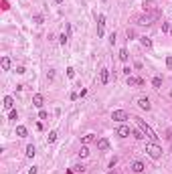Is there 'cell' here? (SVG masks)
Here are the masks:
<instances>
[{
    "label": "cell",
    "mask_w": 172,
    "mask_h": 174,
    "mask_svg": "<svg viewBox=\"0 0 172 174\" xmlns=\"http://www.w3.org/2000/svg\"><path fill=\"white\" fill-rule=\"evenodd\" d=\"M134 120H136V124H138V128H140V130H142V132H144V134H146V136H148L150 140H152V142H156V140H158V136H156V132H154V130H152V128H150V126H148V124H146L144 120H140V118H134Z\"/></svg>",
    "instance_id": "obj_1"
},
{
    "label": "cell",
    "mask_w": 172,
    "mask_h": 174,
    "mask_svg": "<svg viewBox=\"0 0 172 174\" xmlns=\"http://www.w3.org/2000/svg\"><path fill=\"white\" fill-rule=\"evenodd\" d=\"M158 16H160V12H158V10L150 12V14H144V16H140V18H138V25H152V20H156Z\"/></svg>",
    "instance_id": "obj_2"
},
{
    "label": "cell",
    "mask_w": 172,
    "mask_h": 174,
    "mask_svg": "<svg viewBox=\"0 0 172 174\" xmlns=\"http://www.w3.org/2000/svg\"><path fill=\"white\" fill-rule=\"evenodd\" d=\"M146 152H148V154H150V156H152L154 160H158V158L162 156V148H160V146H158L156 142H152V144H150V146L146 148Z\"/></svg>",
    "instance_id": "obj_3"
},
{
    "label": "cell",
    "mask_w": 172,
    "mask_h": 174,
    "mask_svg": "<svg viewBox=\"0 0 172 174\" xmlns=\"http://www.w3.org/2000/svg\"><path fill=\"white\" fill-rule=\"evenodd\" d=\"M112 120H114V122H126V120H128V112H124V110H116V112L112 114Z\"/></svg>",
    "instance_id": "obj_4"
},
{
    "label": "cell",
    "mask_w": 172,
    "mask_h": 174,
    "mask_svg": "<svg viewBox=\"0 0 172 174\" xmlns=\"http://www.w3.org/2000/svg\"><path fill=\"white\" fill-rule=\"evenodd\" d=\"M116 134H118L120 138H128V136H130V134H132V130H130V128H128V126H120V128L116 130Z\"/></svg>",
    "instance_id": "obj_5"
},
{
    "label": "cell",
    "mask_w": 172,
    "mask_h": 174,
    "mask_svg": "<svg viewBox=\"0 0 172 174\" xmlns=\"http://www.w3.org/2000/svg\"><path fill=\"white\" fill-rule=\"evenodd\" d=\"M103 27H105V16L99 14L97 16V37H103Z\"/></svg>",
    "instance_id": "obj_6"
},
{
    "label": "cell",
    "mask_w": 172,
    "mask_h": 174,
    "mask_svg": "<svg viewBox=\"0 0 172 174\" xmlns=\"http://www.w3.org/2000/svg\"><path fill=\"white\" fill-rule=\"evenodd\" d=\"M107 79H110V69H101V71H99V83L105 85Z\"/></svg>",
    "instance_id": "obj_7"
},
{
    "label": "cell",
    "mask_w": 172,
    "mask_h": 174,
    "mask_svg": "<svg viewBox=\"0 0 172 174\" xmlns=\"http://www.w3.org/2000/svg\"><path fill=\"white\" fill-rule=\"evenodd\" d=\"M43 103H45V97H43L41 93H37V95L33 97V105H35V107H43Z\"/></svg>",
    "instance_id": "obj_8"
},
{
    "label": "cell",
    "mask_w": 172,
    "mask_h": 174,
    "mask_svg": "<svg viewBox=\"0 0 172 174\" xmlns=\"http://www.w3.org/2000/svg\"><path fill=\"white\" fill-rule=\"evenodd\" d=\"M132 170H134L136 174H142V172H144V164H142L140 160H136V162H132Z\"/></svg>",
    "instance_id": "obj_9"
},
{
    "label": "cell",
    "mask_w": 172,
    "mask_h": 174,
    "mask_svg": "<svg viewBox=\"0 0 172 174\" xmlns=\"http://www.w3.org/2000/svg\"><path fill=\"white\" fill-rule=\"evenodd\" d=\"M138 105L142 107V110L148 112V110H150V99H148V97H140V99H138Z\"/></svg>",
    "instance_id": "obj_10"
},
{
    "label": "cell",
    "mask_w": 172,
    "mask_h": 174,
    "mask_svg": "<svg viewBox=\"0 0 172 174\" xmlns=\"http://www.w3.org/2000/svg\"><path fill=\"white\" fill-rule=\"evenodd\" d=\"M128 85H144V79H140V77H128Z\"/></svg>",
    "instance_id": "obj_11"
},
{
    "label": "cell",
    "mask_w": 172,
    "mask_h": 174,
    "mask_svg": "<svg viewBox=\"0 0 172 174\" xmlns=\"http://www.w3.org/2000/svg\"><path fill=\"white\" fill-rule=\"evenodd\" d=\"M97 148L99 150H110V142H107L105 138H101V140H97Z\"/></svg>",
    "instance_id": "obj_12"
},
{
    "label": "cell",
    "mask_w": 172,
    "mask_h": 174,
    "mask_svg": "<svg viewBox=\"0 0 172 174\" xmlns=\"http://www.w3.org/2000/svg\"><path fill=\"white\" fill-rule=\"evenodd\" d=\"M12 105H14V99L10 95H6L4 97V110H12Z\"/></svg>",
    "instance_id": "obj_13"
},
{
    "label": "cell",
    "mask_w": 172,
    "mask_h": 174,
    "mask_svg": "<svg viewBox=\"0 0 172 174\" xmlns=\"http://www.w3.org/2000/svg\"><path fill=\"white\" fill-rule=\"evenodd\" d=\"M140 43H142V47H146V49L152 47V41H150L148 37H140Z\"/></svg>",
    "instance_id": "obj_14"
},
{
    "label": "cell",
    "mask_w": 172,
    "mask_h": 174,
    "mask_svg": "<svg viewBox=\"0 0 172 174\" xmlns=\"http://www.w3.org/2000/svg\"><path fill=\"white\" fill-rule=\"evenodd\" d=\"M0 63H2V69H4V71L10 69V59H8V57H2V61H0Z\"/></svg>",
    "instance_id": "obj_15"
},
{
    "label": "cell",
    "mask_w": 172,
    "mask_h": 174,
    "mask_svg": "<svg viewBox=\"0 0 172 174\" xmlns=\"http://www.w3.org/2000/svg\"><path fill=\"white\" fill-rule=\"evenodd\" d=\"M35 154H37V150H35V146H33V144H31V146H27V156H29V158H33Z\"/></svg>",
    "instance_id": "obj_16"
},
{
    "label": "cell",
    "mask_w": 172,
    "mask_h": 174,
    "mask_svg": "<svg viewBox=\"0 0 172 174\" xmlns=\"http://www.w3.org/2000/svg\"><path fill=\"white\" fill-rule=\"evenodd\" d=\"M16 134H18L20 138H25V136H27V128H25V126H18V128H16Z\"/></svg>",
    "instance_id": "obj_17"
},
{
    "label": "cell",
    "mask_w": 172,
    "mask_h": 174,
    "mask_svg": "<svg viewBox=\"0 0 172 174\" xmlns=\"http://www.w3.org/2000/svg\"><path fill=\"white\" fill-rule=\"evenodd\" d=\"M132 134H134V138H138V140H142V138H146V134L142 132V130H134V132H132Z\"/></svg>",
    "instance_id": "obj_18"
},
{
    "label": "cell",
    "mask_w": 172,
    "mask_h": 174,
    "mask_svg": "<svg viewBox=\"0 0 172 174\" xmlns=\"http://www.w3.org/2000/svg\"><path fill=\"white\" fill-rule=\"evenodd\" d=\"M95 140V136L93 134H87V136H83V144H89V142H93Z\"/></svg>",
    "instance_id": "obj_19"
},
{
    "label": "cell",
    "mask_w": 172,
    "mask_h": 174,
    "mask_svg": "<svg viewBox=\"0 0 172 174\" xmlns=\"http://www.w3.org/2000/svg\"><path fill=\"white\" fill-rule=\"evenodd\" d=\"M79 156H81V158H85V156H89V150H87V146H83V148L79 150Z\"/></svg>",
    "instance_id": "obj_20"
},
{
    "label": "cell",
    "mask_w": 172,
    "mask_h": 174,
    "mask_svg": "<svg viewBox=\"0 0 172 174\" xmlns=\"http://www.w3.org/2000/svg\"><path fill=\"white\" fill-rule=\"evenodd\" d=\"M152 85H154L156 89H158V87L162 85V77H154V79H152Z\"/></svg>",
    "instance_id": "obj_21"
},
{
    "label": "cell",
    "mask_w": 172,
    "mask_h": 174,
    "mask_svg": "<svg viewBox=\"0 0 172 174\" xmlns=\"http://www.w3.org/2000/svg\"><path fill=\"white\" fill-rule=\"evenodd\" d=\"M120 59H122V61H128V51H126V49L120 51Z\"/></svg>",
    "instance_id": "obj_22"
},
{
    "label": "cell",
    "mask_w": 172,
    "mask_h": 174,
    "mask_svg": "<svg viewBox=\"0 0 172 174\" xmlns=\"http://www.w3.org/2000/svg\"><path fill=\"white\" fill-rule=\"evenodd\" d=\"M154 6H156V4H154V2H150V0H148V2H144V8H146V10H150V8H154Z\"/></svg>",
    "instance_id": "obj_23"
},
{
    "label": "cell",
    "mask_w": 172,
    "mask_h": 174,
    "mask_svg": "<svg viewBox=\"0 0 172 174\" xmlns=\"http://www.w3.org/2000/svg\"><path fill=\"white\" fill-rule=\"evenodd\" d=\"M67 39H69V35H61V37H59V41H61V45H65V43H67Z\"/></svg>",
    "instance_id": "obj_24"
},
{
    "label": "cell",
    "mask_w": 172,
    "mask_h": 174,
    "mask_svg": "<svg viewBox=\"0 0 172 174\" xmlns=\"http://www.w3.org/2000/svg\"><path fill=\"white\" fill-rule=\"evenodd\" d=\"M57 140V132H49V142H55Z\"/></svg>",
    "instance_id": "obj_25"
},
{
    "label": "cell",
    "mask_w": 172,
    "mask_h": 174,
    "mask_svg": "<svg viewBox=\"0 0 172 174\" xmlns=\"http://www.w3.org/2000/svg\"><path fill=\"white\" fill-rule=\"evenodd\" d=\"M83 170H85V166H79V164L73 166V172H83Z\"/></svg>",
    "instance_id": "obj_26"
},
{
    "label": "cell",
    "mask_w": 172,
    "mask_h": 174,
    "mask_svg": "<svg viewBox=\"0 0 172 174\" xmlns=\"http://www.w3.org/2000/svg\"><path fill=\"white\" fill-rule=\"evenodd\" d=\"M33 20H35V23H37V25H41V23H43V16H41V14H37V16L33 18Z\"/></svg>",
    "instance_id": "obj_27"
},
{
    "label": "cell",
    "mask_w": 172,
    "mask_h": 174,
    "mask_svg": "<svg viewBox=\"0 0 172 174\" xmlns=\"http://www.w3.org/2000/svg\"><path fill=\"white\" fill-rule=\"evenodd\" d=\"M47 79H49V81H53V79H55V73H53V71H49V73H47Z\"/></svg>",
    "instance_id": "obj_28"
},
{
    "label": "cell",
    "mask_w": 172,
    "mask_h": 174,
    "mask_svg": "<svg viewBox=\"0 0 172 174\" xmlns=\"http://www.w3.org/2000/svg\"><path fill=\"white\" fill-rule=\"evenodd\" d=\"M39 116H41V120H47V112H45V110H41V114H39Z\"/></svg>",
    "instance_id": "obj_29"
},
{
    "label": "cell",
    "mask_w": 172,
    "mask_h": 174,
    "mask_svg": "<svg viewBox=\"0 0 172 174\" xmlns=\"http://www.w3.org/2000/svg\"><path fill=\"white\" fill-rule=\"evenodd\" d=\"M67 75H69V77H75V71H73L71 67H69V69H67Z\"/></svg>",
    "instance_id": "obj_30"
},
{
    "label": "cell",
    "mask_w": 172,
    "mask_h": 174,
    "mask_svg": "<svg viewBox=\"0 0 172 174\" xmlns=\"http://www.w3.org/2000/svg\"><path fill=\"white\" fill-rule=\"evenodd\" d=\"M166 65H168V67H172V57H168V59H166Z\"/></svg>",
    "instance_id": "obj_31"
},
{
    "label": "cell",
    "mask_w": 172,
    "mask_h": 174,
    "mask_svg": "<svg viewBox=\"0 0 172 174\" xmlns=\"http://www.w3.org/2000/svg\"><path fill=\"white\" fill-rule=\"evenodd\" d=\"M29 174H37V168L33 166V168H29Z\"/></svg>",
    "instance_id": "obj_32"
},
{
    "label": "cell",
    "mask_w": 172,
    "mask_h": 174,
    "mask_svg": "<svg viewBox=\"0 0 172 174\" xmlns=\"http://www.w3.org/2000/svg\"><path fill=\"white\" fill-rule=\"evenodd\" d=\"M55 2H57V4H61V2H63V0H55Z\"/></svg>",
    "instance_id": "obj_33"
},
{
    "label": "cell",
    "mask_w": 172,
    "mask_h": 174,
    "mask_svg": "<svg viewBox=\"0 0 172 174\" xmlns=\"http://www.w3.org/2000/svg\"><path fill=\"white\" fill-rule=\"evenodd\" d=\"M110 174H114V172H110Z\"/></svg>",
    "instance_id": "obj_34"
}]
</instances>
